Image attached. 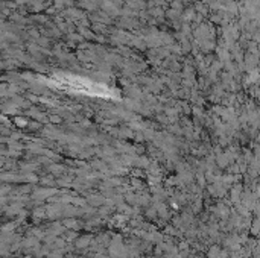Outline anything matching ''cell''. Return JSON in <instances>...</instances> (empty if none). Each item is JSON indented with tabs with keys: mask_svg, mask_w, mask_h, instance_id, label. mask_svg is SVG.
<instances>
[{
	"mask_svg": "<svg viewBox=\"0 0 260 258\" xmlns=\"http://www.w3.org/2000/svg\"><path fill=\"white\" fill-rule=\"evenodd\" d=\"M62 87L69 91H78V93H84V94H96V96H104L107 91L105 87H101L98 84L84 81V79H78V78H66L62 81Z\"/></svg>",
	"mask_w": 260,
	"mask_h": 258,
	"instance_id": "1",
	"label": "cell"
}]
</instances>
